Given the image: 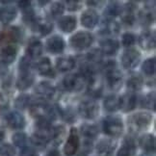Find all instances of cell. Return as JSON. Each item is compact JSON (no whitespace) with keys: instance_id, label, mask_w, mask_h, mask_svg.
I'll return each instance as SVG.
<instances>
[{"instance_id":"1","label":"cell","mask_w":156,"mask_h":156,"mask_svg":"<svg viewBox=\"0 0 156 156\" xmlns=\"http://www.w3.org/2000/svg\"><path fill=\"white\" fill-rule=\"evenodd\" d=\"M152 122V116L149 113L139 112L131 115L127 119V124L131 131L140 132L147 129Z\"/></svg>"},{"instance_id":"2","label":"cell","mask_w":156,"mask_h":156,"mask_svg":"<svg viewBox=\"0 0 156 156\" xmlns=\"http://www.w3.org/2000/svg\"><path fill=\"white\" fill-rule=\"evenodd\" d=\"M103 132L111 137H119L123 132V122L118 116H108L103 119Z\"/></svg>"},{"instance_id":"3","label":"cell","mask_w":156,"mask_h":156,"mask_svg":"<svg viewBox=\"0 0 156 156\" xmlns=\"http://www.w3.org/2000/svg\"><path fill=\"white\" fill-rule=\"evenodd\" d=\"M94 43V36L87 31H79L71 36L69 44L71 47L76 50H85L89 48Z\"/></svg>"},{"instance_id":"4","label":"cell","mask_w":156,"mask_h":156,"mask_svg":"<svg viewBox=\"0 0 156 156\" xmlns=\"http://www.w3.org/2000/svg\"><path fill=\"white\" fill-rule=\"evenodd\" d=\"M78 112L84 119H94L98 116L99 106L94 98H89L80 102L79 107H78Z\"/></svg>"},{"instance_id":"5","label":"cell","mask_w":156,"mask_h":156,"mask_svg":"<svg viewBox=\"0 0 156 156\" xmlns=\"http://www.w3.org/2000/svg\"><path fill=\"white\" fill-rule=\"evenodd\" d=\"M87 83V80L80 73H70L65 76L62 85L68 92H78L83 89Z\"/></svg>"},{"instance_id":"6","label":"cell","mask_w":156,"mask_h":156,"mask_svg":"<svg viewBox=\"0 0 156 156\" xmlns=\"http://www.w3.org/2000/svg\"><path fill=\"white\" fill-rule=\"evenodd\" d=\"M22 39L21 29L16 26H12L4 31L0 32V45L3 44H14L15 43L20 41Z\"/></svg>"},{"instance_id":"7","label":"cell","mask_w":156,"mask_h":156,"mask_svg":"<svg viewBox=\"0 0 156 156\" xmlns=\"http://www.w3.org/2000/svg\"><path fill=\"white\" fill-rule=\"evenodd\" d=\"M141 61V53L135 48L125 50L122 57V65L125 69H135Z\"/></svg>"},{"instance_id":"8","label":"cell","mask_w":156,"mask_h":156,"mask_svg":"<svg viewBox=\"0 0 156 156\" xmlns=\"http://www.w3.org/2000/svg\"><path fill=\"white\" fill-rule=\"evenodd\" d=\"M80 146V138L76 128H71L69 131V135L68 141L64 147V152L67 156H73L77 153L78 148Z\"/></svg>"},{"instance_id":"9","label":"cell","mask_w":156,"mask_h":156,"mask_svg":"<svg viewBox=\"0 0 156 156\" xmlns=\"http://www.w3.org/2000/svg\"><path fill=\"white\" fill-rule=\"evenodd\" d=\"M35 92L44 100L53 99V98H55L57 95V89L48 81L40 82L37 85V87H36Z\"/></svg>"},{"instance_id":"10","label":"cell","mask_w":156,"mask_h":156,"mask_svg":"<svg viewBox=\"0 0 156 156\" xmlns=\"http://www.w3.org/2000/svg\"><path fill=\"white\" fill-rule=\"evenodd\" d=\"M107 85L112 91H118L122 86V73L117 68L105 73Z\"/></svg>"},{"instance_id":"11","label":"cell","mask_w":156,"mask_h":156,"mask_svg":"<svg viewBox=\"0 0 156 156\" xmlns=\"http://www.w3.org/2000/svg\"><path fill=\"white\" fill-rule=\"evenodd\" d=\"M88 84V94L92 98H98L101 93H102V90H103V82L102 79L99 77L98 73L95 74L94 76H93L92 78L87 81Z\"/></svg>"},{"instance_id":"12","label":"cell","mask_w":156,"mask_h":156,"mask_svg":"<svg viewBox=\"0 0 156 156\" xmlns=\"http://www.w3.org/2000/svg\"><path fill=\"white\" fill-rule=\"evenodd\" d=\"M17 55V46L16 44H8L5 45L0 50V62L3 65H10L15 60Z\"/></svg>"},{"instance_id":"13","label":"cell","mask_w":156,"mask_h":156,"mask_svg":"<svg viewBox=\"0 0 156 156\" xmlns=\"http://www.w3.org/2000/svg\"><path fill=\"white\" fill-rule=\"evenodd\" d=\"M65 41L58 35L52 36L46 41V49L51 54H61L65 49Z\"/></svg>"},{"instance_id":"14","label":"cell","mask_w":156,"mask_h":156,"mask_svg":"<svg viewBox=\"0 0 156 156\" xmlns=\"http://www.w3.org/2000/svg\"><path fill=\"white\" fill-rule=\"evenodd\" d=\"M6 122H7L8 126L12 129H22L24 128L26 122L25 118L22 114L19 112H10L6 116Z\"/></svg>"},{"instance_id":"15","label":"cell","mask_w":156,"mask_h":156,"mask_svg":"<svg viewBox=\"0 0 156 156\" xmlns=\"http://www.w3.org/2000/svg\"><path fill=\"white\" fill-rule=\"evenodd\" d=\"M44 51V45L41 41L37 38H32L29 41L28 45L26 47V56L30 59L39 58Z\"/></svg>"},{"instance_id":"16","label":"cell","mask_w":156,"mask_h":156,"mask_svg":"<svg viewBox=\"0 0 156 156\" xmlns=\"http://www.w3.org/2000/svg\"><path fill=\"white\" fill-rule=\"evenodd\" d=\"M103 55L114 56L119 49V43L115 39H105L100 41V48Z\"/></svg>"},{"instance_id":"17","label":"cell","mask_w":156,"mask_h":156,"mask_svg":"<svg viewBox=\"0 0 156 156\" xmlns=\"http://www.w3.org/2000/svg\"><path fill=\"white\" fill-rule=\"evenodd\" d=\"M119 98H121V107H119V109H122L125 113L131 112L136 109L138 104V98L136 94H134L133 93H127Z\"/></svg>"},{"instance_id":"18","label":"cell","mask_w":156,"mask_h":156,"mask_svg":"<svg viewBox=\"0 0 156 156\" xmlns=\"http://www.w3.org/2000/svg\"><path fill=\"white\" fill-rule=\"evenodd\" d=\"M139 44L144 50H151L155 47L156 38L154 31H145L139 37Z\"/></svg>"},{"instance_id":"19","label":"cell","mask_w":156,"mask_h":156,"mask_svg":"<svg viewBox=\"0 0 156 156\" xmlns=\"http://www.w3.org/2000/svg\"><path fill=\"white\" fill-rule=\"evenodd\" d=\"M98 15L94 10H87L81 16V24L88 29H93L98 23Z\"/></svg>"},{"instance_id":"20","label":"cell","mask_w":156,"mask_h":156,"mask_svg":"<svg viewBox=\"0 0 156 156\" xmlns=\"http://www.w3.org/2000/svg\"><path fill=\"white\" fill-rule=\"evenodd\" d=\"M17 11L13 5H6L0 8V22L3 24H9L16 20Z\"/></svg>"},{"instance_id":"21","label":"cell","mask_w":156,"mask_h":156,"mask_svg":"<svg viewBox=\"0 0 156 156\" xmlns=\"http://www.w3.org/2000/svg\"><path fill=\"white\" fill-rule=\"evenodd\" d=\"M77 25V20L74 16H65L58 20V26L64 33H70L74 31Z\"/></svg>"},{"instance_id":"22","label":"cell","mask_w":156,"mask_h":156,"mask_svg":"<svg viewBox=\"0 0 156 156\" xmlns=\"http://www.w3.org/2000/svg\"><path fill=\"white\" fill-rule=\"evenodd\" d=\"M37 69L38 73L41 76H45V77H54L55 76V73H54V69L52 68V64L49 58L44 57L41 58L37 64Z\"/></svg>"},{"instance_id":"23","label":"cell","mask_w":156,"mask_h":156,"mask_svg":"<svg viewBox=\"0 0 156 156\" xmlns=\"http://www.w3.org/2000/svg\"><path fill=\"white\" fill-rule=\"evenodd\" d=\"M31 27H32V29L34 30V31H37L38 33H40L41 36H43V37L49 35L52 32V30H53L52 22H50V21H44L43 20L38 19V17L32 23Z\"/></svg>"},{"instance_id":"24","label":"cell","mask_w":156,"mask_h":156,"mask_svg":"<svg viewBox=\"0 0 156 156\" xmlns=\"http://www.w3.org/2000/svg\"><path fill=\"white\" fill-rule=\"evenodd\" d=\"M34 81H35V76L32 71H30V73H20L16 85V88L20 90V91H24V90H27L33 85Z\"/></svg>"},{"instance_id":"25","label":"cell","mask_w":156,"mask_h":156,"mask_svg":"<svg viewBox=\"0 0 156 156\" xmlns=\"http://www.w3.org/2000/svg\"><path fill=\"white\" fill-rule=\"evenodd\" d=\"M136 151V144L133 138L126 137L122 147L119 149L117 156H134Z\"/></svg>"},{"instance_id":"26","label":"cell","mask_w":156,"mask_h":156,"mask_svg":"<svg viewBox=\"0 0 156 156\" xmlns=\"http://www.w3.org/2000/svg\"><path fill=\"white\" fill-rule=\"evenodd\" d=\"M75 59L73 57H61L56 60V69L60 73H68L75 68Z\"/></svg>"},{"instance_id":"27","label":"cell","mask_w":156,"mask_h":156,"mask_svg":"<svg viewBox=\"0 0 156 156\" xmlns=\"http://www.w3.org/2000/svg\"><path fill=\"white\" fill-rule=\"evenodd\" d=\"M117 144L109 139H103L98 142L97 146V151L98 154L102 156H109L114 151H115Z\"/></svg>"},{"instance_id":"28","label":"cell","mask_w":156,"mask_h":156,"mask_svg":"<svg viewBox=\"0 0 156 156\" xmlns=\"http://www.w3.org/2000/svg\"><path fill=\"white\" fill-rule=\"evenodd\" d=\"M126 86L131 93L140 91L144 86V78L139 73H132L127 79Z\"/></svg>"},{"instance_id":"29","label":"cell","mask_w":156,"mask_h":156,"mask_svg":"<svg viewBox=\"0 0 156 156\" xmlns=\"http://www.w3.org/2000/svg\"><path fill=\"white\" fill-rule=\"evenodd\" d=\"M139 144L141 147L147 153H153L155 151V137L152 134L143 135Z\"/></svg>"},{"instance_id":"30","label":"cell","mask_w":156,"mask_h":156,"mask_svg":"<svg viewBox=\"0 0 156 156\" xmlns=\"http://www.w3.org/2000/svg\"><path fill=\"white\" fill-rule=\"evenodd\" d=\"M104 109L108 112H116L121 107V98L116 94H110L103 101Z\"/></svg>"},{"instance_id":"31","label":"cell","mask_w":156,"mask_h":156,"mask_svg":"<svg viewBox=\"0 0 156 156\" xmlns=\"http://www.w3.org/2000/svg\"><path fill=\"white\" fill-rule=\"evenodd\" d=\"M122 9H123V7L119 2H116V1L110 2L105 10L106 17L107 19H113V17L121 16L122 13Z\"/></svg>"},{"instance_id":"32","label":"cell","mask_w":156,"mask_h":156,"mask_svg":"<svg viewBox=\"0 0 156 156\" xmlns=\"http://www.w3.org/2000/svg\"><path fill=\"white\" fill-rule=\"evenodd\" d=\"M80 133L89 140H93L98 134V127L94 124L85 123L80 128Z\"/></svg>"},{"instance_id":"33","label":"cell","mask_w":156,"mask_h":156,"mask_svg":"<svg viewBox=\"0 0 156 156\" xmlns=\"http://www.w3.org/2000/svg\"><path fill=\"white\" fill-rule=\"evenodd\" d=\"M66 136V129L62 125H58V126L53 127V131H52V136H51V140L50 142L53 144V145L58 146L60 145L63 140L65 139Z\"/></svg>"},{"instance_id":"34","label":"cell","mask_w":156,"mask_h":156,"mask_svg":"<svg viewBox=\"0 0 156 156\" xmlns=\"http://www.w3.org/2000/svg\"><path fill=\"white\" fill-rule=\"evenodd\" d=\"M102 29H103V32L106 33V34H118L119 31V25L117 21H115L113 19H107L104 20L103 21V26H102Z\"/></svg>"},{"instance_id":"35","label":"cell","mask_w":156,"mask_h":156,"mask_svg":"<svg viewBox=\"0 0 156 156\" xmlns=\"http://www.w3.org/2000/svg\"><path fill=\"white\" fill-rule=\"evenodd\" d=\"M32 102V99L31 97L29 94H23L19 95L16 100H15V106L20 110H25L26 108H28L30 105H31Z\"/></svg>"},{"instance_id":"36","label":"cell","mask_w":156,"mask_h":156,"mask_svg":"<svg viewBox=\"0 0 156 156\" xmlns=\"http://www.w3.org/2000/svg\"><path fill=\"white\" fill-rule=\"evenodd\" d=\"M87 58V62L91 63V64H99L102 62V58H103V53L101 52L99 48H94L91 51H89L86 55Z\"/></svg>"},{"instance_id":"37","label":"cell","mask_w":156,"mask_h":156,"mask_svg":"<svg viewBox=\"0 0 156 156\" xmlns=\"http://www.w3.org/2000/svg\"><path fill=\"white\" fill-rule=\"evenodd\" d=\"M155 69H156V60L155 58H148L145 62L143 63L142 66V70L144 73L147 76H152L155 74Z\"/></svg>"},{"instance_id":"38","label":"cell","mask_w":156,"mask_h":156,"mask_svg":"<svg viewBox=\"0 0 156 156\" xmlns=\"http://www.w3.org/2000/svg\"><path fill=\"white\" fill-rule=\"evenodd\" d=\"M13 143L15 144V146L19 147H28V143H29V138L25 133H22V132H17L13 136Z\"/></svg>"},{"instance_id":"39","label":"cell","mask_w":156,"mask_h":156,"mask_svg":"<svg viewBox=\"0 0 156 156\" xmlns=\"http://www.w3.org/2000/svg\"><path fill=\"white\" fill-rule=\"evenodd\" d=\"M139 19L144 25H151L154 21V13L151 9H147L145 12H141L139 15Z\"/></svg>"},{"instance_id":"40","label":"cell","mask_w":156,"mask_h":156,"mask_svg":"<svg viewBox=\"0 0 156 156\" xmlns=\"http://www.w3.org/2000/svg\"><path fill=\"white\" fill-rule=\"evenodd\" d=\"M142 105L143 107L147 108V109L155 111V92L147 94L146 97L143 98Z\"/></svg>"},{"instance_id":"41","label":"cell","mask_w":156,"mask_h":156,"mask_svg":"<svg viewBox=\"0 0 156 156\" xmlns=\"http://www.w3.org/2000/svg\"><path fill=\"white\" fill-rule=\"evenodd\" d=\"M64 11H65V5L63 2H55L50 7V14L55 19L61 16L64 13Z\"/></svg>"},{"instance_id":"42","label":"cell","mask_w":156,"mask_h":156,"mask_svg":"<svg viewBox=\"0 0 156 156\" xmlns=\"http://www.w3.org/2000/svg\"><path fill=\"white\" fill-rule=\"evenodd\" d=\"M32 69V63H31V59L28 58L27 56H24L20 59V62L19 65V69H20V73H30Z\"/></svg>"},{"instance_id":"43","label":"cell","mask_w":156,"mask_h":156,"mask_svg":"<svg viewBox=\"0 0 156 156\" xmlns=\"http://www.w3.org/2000/svg\"><path fill=\"white\" fill-rule=\"evenodd\" d=\"M62 119H65V122H67L68 123H73L75 122L76 119V114L75 111L71 107L67 108L65 111H62Z\"/></svg>"},{"instance_id":"44","label":"cell","mask_w":156,"mask_h":156,"mask_svg":"<svg viewBox=\"0 0 156 156\" xmlns=\"http://www.w3.org/2000/svg\"><path fill=\"white\" fill-rule=\"evenodd\" d=\"M136 43V36L133 33H124L122 37V44L125 47H130Z\"/></svg>"},{"instance_id":"45","label":"cell","mask_w":156,"mask_h":156,"mask_svg":"<svg viewBox=\"0 0 156 156\" xmlns=\"http://www.w3.org/2000/svg\"><path fill=\"white\" fill-rule=\"evenodd\" d=\"M15 147L10 144H3L0 146V156H15Z\"/></svg>"},{"instance_id":"46","label":"cell","mask_w":156,"mask_h":156,"mask_svg":"<svg viewBox=\"0 0 156 156\" xmlns=\"http://www.w3.org/2000/svg\"><path fill=\"white\" fill-rule=\"evenodd\" d=\"M65 8H67L69 11L73 12V11H77L78 9L81 8V2L77 1V0H68V1L65 2Z\"/></svg>"},{"instance_id":"47","label":"cell","mask_w":156,"mask_h":156,"mask_svg":"<svg viewBox=\"0 0 156 156\" xmlns=\"http://www.w3.org/2000/svg\"><path fill=\"white\" fill-rule=\"evenodd\" d=\"M31 142H32V144H33V145H34L36 147H38V148H40V149L44 148V147H46L47 144H48L46 141H44V140H43V139H41V138L37 137V136H35V135L32 136V138H31Z\"/></svg>"},{"instance_id":"48","label":"cell","mask_w":156,"mask_h":156,"mask_svg":"<svg viewBox=\"0 0 156 156\" xmlns=\"http://www.w3.org/2000/svg\"><path fill=\"white\" fill-rule=\"evenodd\" d=\"M9 107V98L4 93H0V110L4 111Z\"/></svg>"},{"instance_id":"49","label":"cell","mask_w":156,"mask_h":156,"mask_svg":"<svg viewBox=\"0 0 156 156\" xmlns=\"http://www.w3.org/2000/svg\"><path fill=\"white\" fill-rule=\"evenodd\" d=\"M17 4H19L20 9L23 12V14H25V13H28V12L33 11L31 2H30V1H27V0H24V1H20Z\"/></svg>"},{"instance_id":"50","label":"cell","mask_w":156,"mask_h":156,"mask_svg":"<svg viewBox=\"0 0 156 156\" xmlns=\"http://www.w3.org/2000/svg\"><path fill=\"white\" fill-rule=\"evenodd\" d=\"M20 156H39L37 151L31 147H26L21 149Z\"/></svg>"},{"instance_id":"51","label":"cell","mask_w":156,"mask_h":156,"mask_svg":"<svg viewBox=\"0 0 156 156\" xmlns=\"http://www.w3.org/2000/svg\"><path fill=\"white\" fill-rule=\"evenodd\" d=\"M46 156H62V155L59 151H57V149H52V151L47 152Z\"/></svg>"},{"instance_id":"52","label":"cell","mask_w":156,"mask_h":156,"mask_svg":"<svg viewBox=\"0 0 156 156\" xmlns=\"http://www.w3.org/2000/svg\"><path fill=\"white\" fill-rule=\"evenodd\" d=\"M91 152V151H89L87 148H83V151H81L79 153H76L73 156H88V154Z\"/></svg>"},{"instance_id":"53","label":"cell","mask_w":156,"mask_h":156,"mask_svg":"<svg viewBox=\"0 0 156 156\" xmlns=\"http://www.w3.org/2000/svg\"><path fill=\"white\" fill-rule=\"evenodd\" d=\"M100 1H87V4H89V6H94V7H98V6H99Z\"/></svg>"},{"instance_id":"54","label":"cell","mask_w":156,"mask_h":156,"mask_svg":"<svg viewBox=\"0 0 156 156\" xmlns=\"http://www.w3.org/2000/svg\"><path fill=\"white\" fill-rule=\"evenodd\" d=\"M4 138H5V132L4 130L0 129V142H2L4 140Z\"/></svg>"},{"instance_id":"55","label":"cell","mask_w":156,"mask_h":156,"mask_svg":"<svg viewBox=\"0 0 156 156\" xmlns=\"http://www.w3.org/2000/svg\"><path fill=\"white\" fill-rule=\"evenodd\" d=\"M141 156H149V155H147V154H143V155H141Z\"/></svg>"}]
</instances>
